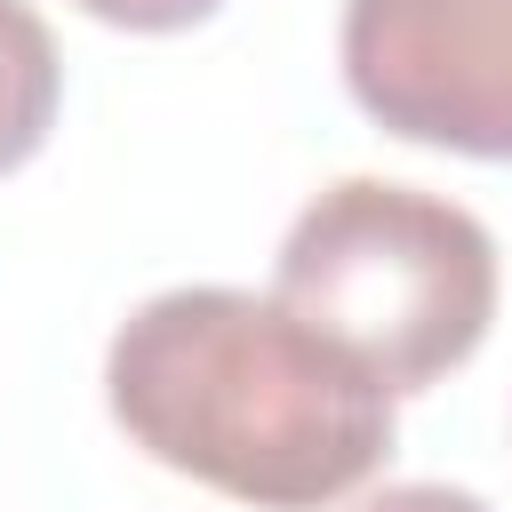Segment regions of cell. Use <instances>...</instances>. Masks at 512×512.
<instances>
[{
	"instance_id": "1",
	"label": "cell",
	"mask_w": 512,
	"mask_h": 512,
	"mask_svg": "<svg viewBox=\"0 0 512 512\" xmlns=\"http://www.w3.org/2000/svg\"><path fill=\"white\" fill-rule=\"evenodd\" d=\"M104 400L152 464L256 512H320L392 456V392L248 288L136 304L104 352Z\"/></svg>"
},
{
	"instance_id": "4",
	"label": "cell",
	"mask_w": 512,
	"mask_h": 512,
	"mask_svg": "<svg viewBox=\"0 0 512 512\" xmlns=\"http://www.w3.org/2000/svg\"><path fill=\"white\" fill-rule=\"evenodd\" d=\"M64 104V64L32 0H0V176L24 168Z\"/></svg>"
},
{
	"instance_id": "5",
	"label": "cell",
	"mask_w": 512,
	"mask_h": 512,
	"mask_svg": "<svg viewBox=\"0 0 512 512\" xmlns=\"http://www.w3.org/2000/svg\"><path fill=\"white\" fill-rule=\"evenodd\" d=\"M72 8L96 16V24H120V32H192L224 0H72Z\"/></svg>"
},
{
	"instance_id": "2",
	"label": "cell",
	"mask_w": 512,
	"mask_h": 512,
	"mask_svg": "<svg viewBox=\"0 0 512 512\" xmlns=\"http://www.w3.org/2000/svg\"><path fill=\"white\" fill-rule=\"evenodd\" d=\"M272 296L384 392H424L464 368L496 320V240L440 192L344 176L288 224Z\"/></svg>"
},
{
	"instance_id": "6",
	"label": "cell",
	"mask_w": 512,
	"mask_h": 512,
	"mask_svg": "<svg viewBox=\"0 0 512 512\" xmlns=\"http://www.w3.org/2000/svg\"><path fill=\"white\" fill-rule=\"evenodd\" d=\"M352 512H488L472 488H448V480H400V488H376L360 496Z\"/></svg>"
},
{
	"instance_id": "3",
	"label": "cell",
	"mask_w": 512,
	"mask_h": 512,
	"mask_svg": "<svg viewBox=\"0 0 512 512\" xmlns=\"http://www.w3.org/2000/svg\"><path fill=\"white\" fill-rule=\"evenodd\" d=\"M336 48L384 136L512 160V0H344Z\"/></svg>"
}]
</instances>
